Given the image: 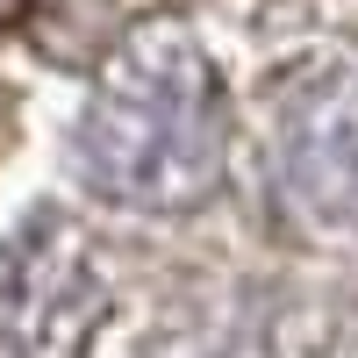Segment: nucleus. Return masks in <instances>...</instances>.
I'll return each mask as SVG.
<instances>
[{"label": "nucleus", "mask_w": 358, "mask_h": 358, "mask_svg": "<svg viewBox=\"0 0 358 358\" xmlns=\"http://www.w3.org/2000/svg\"><path fill=\"white\" fill-rule=\"evenodd\" d=\"M222 151H229V115L215 65L179 29H143L108 57L72 136V165L101 201L158 208V215L215 194Z\"/></svg>", "instance_id": "nucleus-1"}, {"label": "nucleus", "mask_w": 358, "mask_h": 358, "mask_svg": "<svg viewBox=\"0 0 358 358\" xmlns=\"http://www.w3.org/2000/svg\"><path fill=\"white\" fill-rule=\"evenodd\" d=\"M265 158L287 208L315 229L358 222V57L308 50L265 86Z\"/></svg>", "instance_id": "nucleus-2"}]
</instances>
